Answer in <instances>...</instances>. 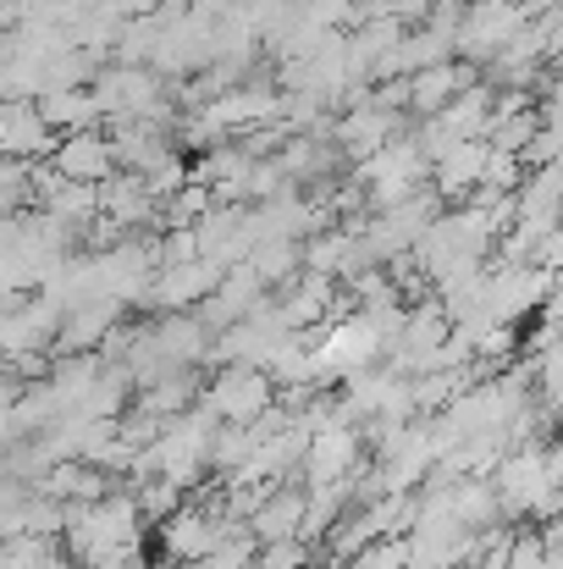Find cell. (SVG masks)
<instances>
[{
    "mask_svg": "<svg viewBox=\"0 0 563 569\" xmlns=\"http://www.w3.org/2000/svg\"><path fill=\"white\" fill-rule=\"evenodd\" d=\"M117 172V150L111 139H100L94 128L83 133H67L56 144V178H72V183H105Z\"/></svg>",
    "mask_w": 563,
    "mask_h": 569,
    "instance_id": "obj_1",
    "label": "cell"
},
{
    "mask_svg": "<svg viewBox=\"0 0 563 569\" xmlns=\"http://www.w3.org/2000/svg\"><path fill=\"white\" fill-rule=\"evenodd\" d=\"M215 542H227V526L215 520V515H204V509H178V515H167V526H161V548L188 565V559H204Z\"/></svg>",
    "mask_w": 563,
    "mask_h": 569,
    "instance_id": "obj_2",
    "label": "cell"
},
{
    "mask_svg": "<svg viewBox=\"0 0 563 569\" xmlns=\"http://www.w3.org/2000/svg\"><path fill=\"white\" fill-rule=\"evenodd\" d=\"M271 403V381L254 377V371H227L210 392V415L215 420H254L260 409Z\"/></svg>",
    "mask_w": 563,
    "mask_h": 569,
    "instance_id": "obj_3",
    "label": "cell"
},
{
    "mask_svg": "<svg viewBox=\"0 0 563 569\" xmlns=\"http://www.w3.org/2000/svg\"><path fill=\"white\" fill-rule=\"evenodd\" d=\"M375 355V327L371 321H338L332 327V338L321 343V355L310 360L315 371H354L360 360H371Z\"/></svg>",
    "mask_w": 563,
    "mask_h": 569,
    "instance_id": "obj_4",
    "label": "cell"
},
{
    "mask_svg": "<svg viewBox=\"0 0 563 569\" xmlns=\"http://www.w3.org/2000/svg\"><path fill=\"white\" fill-rule=\"evenodd\" d=\"M39 117H44L50 128L83 133V128L100 117V100H94V94H83V89H44V106H39Z\"/></svg>",
    "mask_w": 563,
    "mask_h": 569,
    "instance_id": "obj_5",
    "label": "cell"
},
{
    "mask_svg": "<svg viewBox=\"0 0 563 569\" xmlns=\"http://www.w3.org/2000/svg\"><path fill=\"white\" fill-rule=\"evenodd\" d=\"M44 492H50V498H61V503H67V498H83V503H89V498H100V492H105V481H100L94 470H83V465H72V459H67V465H50Z\"/></svg>",
    "mask_w": 563,
    "mask_h": 569,
    "instance_id": "obj_6",
    "label": "cell"
},
{
    "mask_svg": "<svg viewBox=\"0 0 563 569\" xmlns=\"http://www.w3.org/2000/svg\"><path fill=\"white\" fill-rule=\"evenodd\" d=\"M349 459H354V437H349V431H338V426H326V437H315L310 470H315V476H326V481H338V476L349 470Z\"/></svg>",
    "mask_w": 563,
    "mask_h": 569,
    "instance_id": "obj_7",
    "label": "cell"
},
{
    "mask_svg": "<svg viewBox=\"0 0 563 569\" xmlns=\"http://www.w3.org/2000/svg\"><path fill=\"white\" fill-rule=\"evenodd\" d=\"M442 189L453 193V189H470L475 178H486V167H481V144H453L448 156H442Z\"/></svg>",
    "mask_w": 563,
    "mask_h": 569,
    "instance_id": "obj_8",
    "label": "cell"
},
{
    "mask_svg": "<svg viewBox=\"0 0 563 569\" xmlns=\"http://www.w3.org/2000/svg\"><path fill=\"white\" fill-rule=\"evenodd\" d=\"M210 282H215L210 266H178V271L161 282V299H167V305H183V299H199Z\"/></svg>",
    "mask_w": 563,
    "mask_h": 569,
    "instance_id": "obj_9",
    "label": "cell"
}]
</instances>
